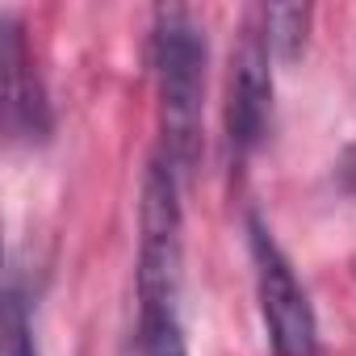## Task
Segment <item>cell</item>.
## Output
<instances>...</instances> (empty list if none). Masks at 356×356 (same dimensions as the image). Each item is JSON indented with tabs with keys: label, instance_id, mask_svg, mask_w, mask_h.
<instances>
[{
	"label": "cell",
	"instance_id": "8992f818",
	"mask_svg": "<svg viewBox=\"0 0 356 356\" xmlns=\"http://www.w3.org/2000/svg\"><path fill=\"white\" fill-rule=\"evenodd\" d=\"M310 17H314L310 5H260V26H264L277 59L293 63L302 55L306 34H310Z\"/></svg>",
	"mask_w": 356,
	"mask_h": 356
},
{
	"label": "cell",
	"instance_id": "52a82bcc",
	"mask_svg": "<svg viewBox=\"0 0 356 356\" xmlns=\"http://www.w3.org/2000/svg\"><path fill=\"white\" fill-rule=\"evenodd\" d=\"M5 356H38L34 314H30V302L17 289V281H9V289H5Z\"/></svg>",
	"mask_w": 356,
	"mask_h": 356
},
{
	"label": "cell",
	"instance_id": "3957f363",
	"mask_svg": "<svg viewBox=\"0 0 356 356\" xmlns=\"http://www.w3.org/2000/svg\"><path fill=\"white\" fill-rule=\"evenodd\" d=\"M248 248H252L256 298H260L273 356H318V318H314L310 293L302 289L281 243L256 214L248 218Z\"/></svg>",
	"mask_w": 356,
	"mask_h": 356
},
{
	"label": "cell",
	"instance_id": "7a4b0ae2",
	"mask_svg": "<svg viewBox=\"0 0 356 356\" xmlns=\"http://www.w3.org/2000/svg\"><path fill=\"white\" fill-rule=\"evenodd\" d=\"M206 26L185 5H159L151 13V67L159 92V155L176 172H189L202 151V105H206Z\"/></svg>",
	"mask_w": 356,
	"mask_h": 356
},
{
	"label": "cell",
	"instance_id": "277c9868",
	"mask_svg": "<svg viewBox=\"0 0 356 356\" xmlns=\"http://www.w3.org/2000/svg\"><path fill=\"white\" fill-rule=\"evenodd\" d=\"M273 47L260 26V9H248L239 47L231 55V84H227V151L243 163L268 134L273 118Z\"/></svg>",
	"mask_w": 356,
	"mask_h": 356
},
{
	"label": "cell",
	"instance_id": "5b68a950",
	"mask_svg": "<svg viewBox=\"0 0 356 356\" xmlns=\"http://www.w3.org/2000/svg\"><path fill=\"white\" fill-rule=\"evenodd\" d=\"M5 118H9V130L17 138H42L51 130V113H47V97H42V84L34 76V63H30V51H26V34L17 30L13 13H5Z\"/></svg>",
	"mask_w": 356,
	"mask_h": 356
},
{
	"label": "cell",
	"instance_id": "6da1fadb",
	"mask_svg": "<svg viewBox=\"0 0 356 356\" xmlns=\"http://www.w3.org/2000/svg\"><path fill=\"white\" fill-rule=\"evenodd\" d=\"M181 172L155 155L138 202V323L130 356H189L181 318Z\"/></svg>",
	"mask_w": 356,
	"mask_h": 356
}]
</instances>
